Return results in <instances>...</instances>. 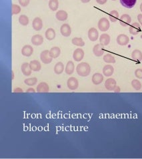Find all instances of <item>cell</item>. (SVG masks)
I'll use <instances>...</instances> for the list:
<instances>
[{"mask_svg": "<svg viewBox=\"0 0 142 159\" xmlns=\"http://www.w3.org/2000/svg\"><path fill=\"white\" fill-rule=\"evenodd\" d=\"M76 72L80 77H87L91 73V67L86 62H81L76 67Z\"/></svg>", "mask_w": 142, "mask_h": 159, "instance_id": "cell-1", "label": "cell"}, {"mask_svg": "<svg viewBox=\"0 0 142 159\" xmlns=\"http://www.w3.org/2000/svg\"><path fill=\"white\" fill-rule=\"evenodd\" d=\"M98 26L99 29L101 31L105 32V31H107L109 29L110 23L106 17H102V18L99 20Z\"/></svg>", "mask_w": 142, "mask_h": 159, "instance_id": "cell-2", "label": "cell"}, {"mask_svg": "<svg viewBox=\"0 0 142 159\" xmlns=\"http://www.w3.org/2000/svg\"><path fill=\"white\" fill-rule=\"evenodd\" d=\"M67 86L69 89L75 91L79 87V81L76 77H69L67 81Z\"/></svg>", "mask_w": 142, "mask_h": 159, "instance_id": "cell-3", "label": "cell"}, {"mask_svg": "<svg viewBox=\"0 0 142 159\" xmlns=\"http://www.w3.org/2000/svg\"><path fill=\"white\" fill-rule=\"evenodd\" d=\"M85 56L84 51L81 48H77L75 51H73V58L74 61L76 62H80L83 60Z\"/></svg>", "mask_w": 142, "mask_h": 159, "instance_id": "cell-4", "label": "cell"}, {"mask_svg": "<svg viewBox=\"0 0 142 159\" xmlns=\"http://www.w3.org/2000/svg\"><path fill=\"white\" fill-rule=\"evenodd\" d=\"M40 59L44 64H49L51 63L53 58L50 56L49 50H44L41 53Z\"/></svg>", "mask_w": 142, "mask_h": 159, "instance_id": "cell-5", "label": "cell"}, {"mask_svg": "<svg viewBox=\"0 0 142 159\" xmlns=\"http://www.w3.org/2000/svg\"><path fill=\"white\" fill-rule=\"evenodd\" d=\"M60 33L63 37H68L72 34V28H71L69 24H63L61 27H60Z\"/></svg>", "mask_w": 142, "mask_h": 159, "instance_id": "cell-6", "label": "cell"}, {"mask_svg": "<svg viewBox=\"0 0 142 159\" xmlns=\"http://www.w3.org/2000/svg\"><path fill=\"white\" fill-rule=\"evenodd\" d=\"M88 38L91 41H95L99 38V32L95 27H91L88 30Z\"/></svg>", "mask_w": 142, "mask_h": 159, "instance_id": "cell-7", "label": "cell"}, {"mask_svg": "<svg viewBox=\"0 0 142 159\" xmlns=\"http://www.w3.org/2000/svg\"><path fill=\"white\" fill-rule=\"evenodd\" d=\"M117 43L121 46H125L129 43L130 38L126 34H119L117 37Z\"/></svg>", "mask_w": 142, "mask_h": 159, "instance_id": "cell-8", "label": "cell"}, {"mask_svg": "<svg viewBox=\"0 0 142 159\" xmlns=\"http://www.w3.org/2000/svg\"><path fill=\"white\" fill-rule=\"evenodd\" d=\"M105 87L108 91H114L115 88L117 87L116 81L113 78L108 79L105 82Z\"/></svg>", "mask_w": 142, "mask_h": 159, "instance_id": "cell-9", "label": "cell"}, {"mask_svg": "<svg viewBox=\"0 0 142 159\" xmlns=\"http://www.w3.org/2000/svg\"><path fill=\"white\" fill-rule=\"evenodd\" d=\"M141 29L140 23H138L137 22H134L130 25L129 28V31L130 34L133 35H136L140 32H141Z\"/></svg>", "mask_w": 142, "mask_h": 159, "instance_id": "cell-10", "label": "cell"}, {"mask_svg": "<svg viewBox=\"0 0 142 159\" xmlns=\"http://www.w3.org/2000/svg\"><path fill=\"white\" fill-rule=\"evenodd\" d=\"M119 22L121 26L123 27H126L131 23V18L130 15L128 14H123V15L119 17Z\"/></svg>", "mask_w": 142, "mask_h": 159, "instance_id": "cell-11", "label": "cell"}, {"mask_svg": "<svg viewBox=\"0 0 142 159\" xmlns=\"http://www.w3.org/2000/svg\"><path fill=\"white\" fill-rule=\"evenodd\" d=\"M32 27L35 31H39L41 30L43 27V22L40 17H37L34 19L32 22Z\"/></svg>", "mask_w": 142, "mask_h": 159, "instance_id": "cell-12", "label": "cell"}, {"mask_svg": "<svg viewBox=\"0 0 142 159\" xmlns=\"http://www.w3.org/2000/svg\"><path fill=\"white\" fill-rule=\"evenodd\" d=\"M44 39L42 35L40 34L34 35L31 39V42L35 46H40L43 44Z\"/></svg>", "mask_w": 142, "mask_h": 159, "instance_id": "cell-13", "label": "cell"}, {"mask_svg": "<svg viewBox=\"0 0 142 159\" xmlns=\"http://www.w3.org/2000/svg\"><path fill=\"white\" fill-rule=\"evenodd\" d=\"M34 54V48L30 45H24L22 49V54L25 57H29Z\"/></svg>", "mask_w": 142, "mask_h": 159, "instance_id": "cell-14", "label": "cell"}, {"mask_svg": "<svg viewBox=\"0 0 142 159\" xmlns=\"http://www.w3.org/2000/svg\"><path fill=\"white\" fill-rule=\"evenodd\" d=\"M55 17L59 22H65L68 18V13L64 10H59L55 13Z\"/></svg>", "mask_w": 142, "mask_h": 159, "instance_id": "cell-15", "label": "cell"}, {"mask_svg": "<svg viewBox=\"0 0 142 159\" xmlns=\"http://www.w3.org/2000/svg\"><path fill=\"white\" fill-rule=\"evenodd\" d=\"M92 83H93L95 85H100L103 81H104V76L99 73H95L94 74L91 78Z\"/></svg>", "mask_w": 142, "mask_h": 159, "instance_id": "cell-16", "label": "cell"}, {"mask_svg": "<svg viewBox=\"0 0 142 159\" xmlns=\"http://www.w3.org/2000/svg\"><path fill=\"white\" fill-rule=\"evenodd\" d=\"M103 47H104V46H102L100 43L94 45L93 48V53L96 57H101V56L104 55V49Z\"/></svg>", "mask_w": 142, "mask_h": 159, "instance_id": "cell-17", "label": "cell"}, {"mask_svg": "<svg viewBox=\"0 0 142 159\" xmlns=\"http://www.w3.org/2000/svg\"><path fill=\"white\" fill-rule=\"evenodd\" d=\"M21 71H22V73L25 76H30L31 75V70L30 63H23V64L21 66Z\"/></svg>", "mask_w": 142, "mask_h": 159, "instance_id": "cell-18", "label": "cell"}, {"mask_svg": "<svg viewBox=\"0 0 142 159\" xmlns=\"http://www.w3.org/2000/svg\"><path fill=\"white\" fill-rule=\"evenodd\" d=\"M110 41H111V37H110L109 35L107 33H103L99 37V43L104 47L108 45L110 43Z\"/></svg>", "mask_w": 142, "mask_h": 159, "instance_id": "cell-19", "label": "cell"}, {"mask_svg": "<svg viewBox=\"0 0 142 159\" xmlns=\"http://www.w3.org/2000/svg\"><path fill=\"white\" fill-rule=\"evenodd\" d=\"M49 91V87L48 84L45 82H41L38 84L37 86L36 91L37 93H48Z\"/></svg>", "mask_w": 142, "mask_h": 159, "instance_id": "cell-20", "label": "cell"}, {"mask_svg": "<svg viewBox=\"0 0 142 159\" xmlns=\"http://www.w3.org/2000/svg\"><path fill=\"white\" fill-rule=\"evenodd\" d=\"M121 4H122L124 8L127 9H131L136 5L137 0H119Z\"/></svg>", "mask_w": 142, "mask_h": 159, "instance_id": "cell-21", "label": "cell"}, {"mask_svg": "<svg viewBox=\"0 0 142 159\" xmlns=\"http://www.w3.org/2000/svg\"><path fill=\"white\" fill-rule=\"evenodd\" d=\"M113 72H114V68L111 65H105L104 68H103V74L105 76V77H110L112 76Z\"/></svg>", "mask_w": 142, "mask_h": 159, "instance_id": "cell-22", "label": "cell"}, {"mask_svg": "<svg viewBox=\"0 0 142 159\" xmlns=\"http://www.w3.org/2000/svg\"><path fill=\"white\" fill-rule=\"evenodd\" d=\"M30 65L33 71L38 72L41 69V63L37 60H32V61H31L30 63Z\"/></svg>", "mask_w": 142, "mask_h": 159, "instance_id": "cell-23", "label": "cell"}, {"mask_svg": "<svg viewBox=\"0 0 142 159\" xmlns=\"http://www.w3.org/2000/svg\"><path fill=\"white\" fill-rule=\"evenodd\" d=\"M45 38L49 41L54 40L56 36L55 31L54 30V29H53V28H48L45 31Z\"/></svg>", "mask_w": 142, "mask_h": 159, "instance_id": "cell-24", "label": "cell"}, {"mask_svg": "<svg viewBox=\"0 0 142 159\" xmlns=\"http://www.w3.org/2000/svg\"><path fill=\"white\" fill-rule=\"evenodd\" d=\"M74 70H75V65H74V63L72 61H69L67 62L65 68L66 73L67 75H71L73 73Z\"/></svg>", "mask_w": 142, "mask_h": 159, "instance_id": "cell-25", "label": "cell"}, {"mask_svg": "<svg viewBox=\"0 0 142 159\" xmlns=\"http://www.w3.org/2000/svg\"><path fill=\"white\" fill-rule=\"evenodd\" d=\"M131 58L133 60L137 62H140L142 61V52L139 49H135L131 53Z\"/></svg>", "mask_w": 142, "mask_h": 159, "instance_id": "cell-26", "label": "cell"}, {"mask_svg": "<svg viewBox=\"0 0 142 159\" xmlns=\"http://www.w3.org/2000/svg\"><path fill=\"white\" fill-rule=\"evenodd\" d=\"M54 73L56 75H61L63 72V71H65V67L63 63L61 61L58 62L54 66Z\"/></svg>", "mask_w": 142, "mask_h": 159, "instance_id": "cell-27", "label": "cell"}, {"mask_svg": "<svg viewBox=\"0 0 142 159\" xmlns=\"http://www.w3.org/2000/svg\"><path fill=\"white\" fill-rule=\"evenodd\" d=\"M49 54L53 59H56L58 58L59 56L61 54V49L59 47H53L51 48L49 50Z\"/></svg>", "mask_w": 142, "mask_h": 159, "instance_id": "cell-28", "label": "cell"}, {"mask_svg": "<svg viewBox=\"0 0 142 159\" xmlns=\"http://www.w3.org/2000/svg\"><path fill=\"white\" fill-rule=\"evenodd\" d=\"M109 18L110 22L113 23L116 22L119 19V14L116 10H112L109 13Z\"/></svg>", "mask_w": 142, "mask_h": 159, "instance_id": "cell-29", "label": "cell"}, {"mask_svg": "<svg viewBox=\"0 0 142 159\" xmlns=\"http://www.w3.org/2000/svg\"><path fill=\"white\" fill-rule=\"evenodd\" d=\"M72 43L73 45L77 46V47H82L85 46V41L81 37H74L72 39Z\"/></svg>", "mask_w": 142, "mask_h": 159, "instance_id": "cell-30", "label": "cell"}, {"mask_svg": "<svg viewBox=\"0 0 142 159\" xmlns=\"http://www.w3.org/2000/svg\"><path fill=\"white\" fill-rule=\"evenodd\" d=\"M49 8L51 11L55 12L59 8V1L58 0H49Z\"/></svg>", "mask_w": 142, "mask_h": 159, "instance_id": "cell-31", "label": "cell"}, {"mask_svg": "<svg viewBox=\"0 0 142 159\" xmlns=\"http://www.w3.org/2000/svg\"><path fill=\"white\" fill-rule=\"evenodd\" d=\"M19 23L23 26H27L30 22L29 17L26 15H21L18 19Z\"/></svg>", "mask_w": 142, "mask_h": 159, "instance_id": "cell-32", "label": "cell"}, {"mask_svg": "<svg viewBox=\"0 0 142 159\" xmlns=\"http://www.w3.org/2000/svg\"><path fill=\"white\" fill-rule=\"evenodd\" d=\"M37 83V79L36 77H31V78H27L24 80V83L27 86L33 87Z\"/></svg>", "mask_w": 142, "mask_h": 159, "instance_id": "cell-33", "label": "cell"}, {"mask_svg": "<svg viewBox=\"0 0 142 159\" xmlns=\"http://www.w3.org/2000/svg\"><path fill=\"white\" fill-rule=\"evenodd\" d=\"M103 59H104V62H105L106 63H109V64H110V63H115V57H113L112 55L109 54L105 55L104 56V58H103Z\"/></svg>", "mask_w": 142, "mask_h": 159, "instance_id": "cell-34", "label": "cell"}, {"mask_svg": "<svg viewBox=\"0 0 142 159\" xmlns=\"http://www.w3.org/2000/svg\"><path fill=\"white\" fill-rule=\"evenodd\" d=\"M131 86H132V87L135 90L140 91L141 89L142 85L139 80L133 79L131 81Z\"/></svg>", "mask_w": 142, "mask_h": 159, "instance_id": "cell-35", "label": "cell"}, {"mask_svg": "<svg viewBox=\"0 0 142 159\" xmlns=\"http://www.w3.org/2000/svg\"><path fill=\"white\" fill-rule=\"evenodd\" d=\"M21 12V7L17 4L12 5V15H17Z\"/></svg>", "mask_w": 142, "mask_h": 159, "instance_id": "cell-36", "label": "cell"}, {"mask_svg": "<svg viewBox=\"0 0 142 159\" xmlns=\"http://www.w3.org/2000/svg\"><path fill=\"white\" fill-rule=\"evenodd\" d=\"M135 76L137 79H142V69H137L135 71Z\"/></svg>", "mask_w": 142, "mask_h": 159, "instance_id": "cell-37", "label": "cell"}, {"mask_svg": "<svg viewBox=\"0 0 142 159\" xmlns=\"http://www.w3.org/2000/svg\"><path fill=\"white\" fill-rule=\"evenodd\" d=\"M30 0H19V3L21 6L27 7L30 4Z\"/></svg>", "mask_w": 142, "mask_h": 159, "instance_id": "cell-38", "label": "cell"}, {"mask_svg": "<svg viewBox=\"0 0 142 159\" xmlns=\"http://www.w3.org/2000/svg\"><path fill=\"white\" fill-rule=\"evenodd\" d=\"M108 0H96V2L99 5H104Z\"/></svg>", "mask_w": 142, "mask_h": 159, "instance_id": "cell-39", "label": "cell"}, {"mask_svg": "<svg viewBox=\"0 0 142 159\" xmlns=\"http://www.w3.org/2000/svg\"><path fill=\"white\" fill-rule=\"evenodd\" d=\"M137 20H138V22H139L140 24L141 25V27H142V14H138Z\"/></svg>", "mask_w": 142, "mask_h": 159, "instance_id": "cell-40", "label": "cell"}, {"mask_svg": "<svg viewBox=\"0 0 142 159\" xmlns=\"http://www.w3.org/2000/svg\"><path fill=\"white\" fill-rule=\"evenodd\" d=\"M13 92H14V93H23V91L22 89H21V88L17 87V88H16V89H14Z\"/></svg>", "mask_w": 142, "mask_h": 159, "instance_id": "cell-41", "label": "cell"}, {"mask_svg": "<svg viewBox=\"0 0 142 159\" xmlns=\"http://www.w3.org/2000/svg\"><path fill=\"white\" fill-rule=\"evenodd\" d=\"M36 91H35L34 88H29L26 90V93H35Z\"/></svg>", "mask_w": 142, "mask_h": 159, "instance_id": "cell-42", "label": "cell"}, {"mask_svg": "<svg viewBox=\"0 0 142 159\" xmlns=\"http://www.w3.org/2000/svg\"><path fill=\"white\" fill-rule=\"evenodd\" d=\"M80 1L82 3H87L90 2L91 0H80Z\"/></svg>", "mask_w": 142, "mask_h": 159, "instance_id": "cell-43", "label": "cell"}, {"mask_svg": "<svg viewBox=\"0 0 142 159\" xmlns=\"http://www.w3.org/2000/svg\"><path fill=\"white\" fill-rule=\"evenodd\" d=\"M12 80H13V79H14V72L13 71H12Z\"/></svg>", "mask_w": 142, "mask_h": 159, "instance_id": "cell-44", "label": "cell"}, {"mask_svg": "<svg viewBox=\"0 0 142 159\" xmlns=\"http://www.w3.org/2000/svg\"><path fill=\"white\" fill-rule=\"evenodd\" d=\"M140 11L142 12V3L140 4Z\"/></svg>", "mask_w": 142, "mask_h": 159, "instance_id": "cell-45", "label": "cell"}, {"mask_svg": "<svg viewBox=\"0 0 142 159\" xmlns=\"http://www.w3.org/2000/svg\"><path fill=\"white\" fill-rule=\"evenodd\" d=\"M141 39H142V35H141Z\"/></svg>", "mask_w": 142, "mask_h": 159, "instance_id": "cell-46", "label": "cell"}, {"mask_svg": "<svg viewBox=\"0 0 142 159\" xmlns=\"http://www.w3.org/2000/svg\"><path fill=\"white\" fill-rule=\"evenodd\" d=\"M112 1H116V0H112Z\"/></svg>", "mask_w": 142, "mask_h": 159, "instance_id": "cell-47", "label": "cell"}]
</instances>
